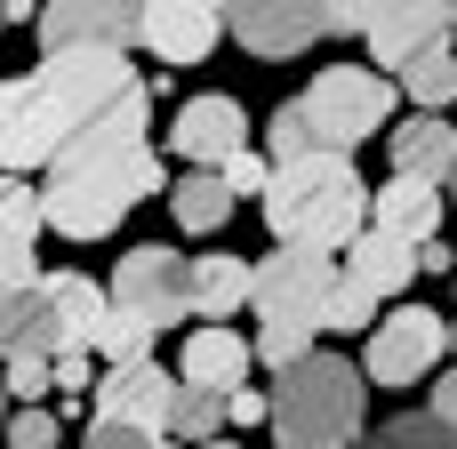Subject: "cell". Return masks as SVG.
<instances>
[{"label":"cell","instance_id":"cell-8","mask_svg":"<svg viewBox=\"0 0 457 449\" xmlns=\"http://www.w3.org/2000/svg\"><path fill=\"white\" fill-rule=\"evenodd\" d=\"M442 353H450V321L434 305H394L386 321H370V345L353 370H361V386L402 394V386H426L442 370Z\"/></svg>","mask_w":457,"mask_h":449},{"label":"cell","instance_id":"cell-40","mask_svg":"<svg viewBox=\"0 0 457 449\" xmlns=\"http://www.w3.org/2000/svg\"><path fill=\"white\" fill-rule=\"evenodd\" d=\"M0 426H8V394H0Z\"/></svg>","mask_w":457,"mask_h":449},{"label":"cell","instance_id":"cell-30","mask_svg":"<svg viewBox=\"0 0 457 449\" xmlns=\"http://www.w3.org/2000/svg\"><path fill=\"white\" fill-rule=\"evenodd\" d=\"M370 321H378V305L337 273V289H329V305H321V329H370Z\"/></svg>","mask_w":457,"mask_h":449},{"label":"cell","instance_id":"cell-44","mask_svg":"<svg viewBox=\"0 0 457 449\" xmlns=\"http://www.w3.org/2000/svg\"><path fill=\"white\" fill-rule=\"evenodd\" d=\"M273 449H281V442H273Z\"/></svg>","mask_w":457,"mask_h":449},{"label":"cell","instance_id":"cell-42","mask_svg":"<svg viewBox=\"0 0 457 449\" xmlns=\"http://www.w3.org/2000/svg\"><path fill=\"white\" fill-rule=\"evenodd\" d=\"M450 353H457V321H450Z\"/></svg>","mask_w":457,"mask_h":449},{"label":"cell","instance_id":"cell-26","mask_svg":"<svg viewBox=\"0 0 457 449\" xmlns=\"http://www.w3.org/2000/svg\"><path fill=\"white\" fill-rule=\"evenodd\" d=\"M353 449H457V442L442 434V426H434V418H426V410H402V418L370 426V434H361Z\"/></svg>","mask_w":457,"mask_h":449},{"label":"cell","instance_id":"cell-20","mask_svg":"<svg viewBox=\"0 0 457 449\" xmlns=\"http://www.w3.org/2000/svg\"><path fill=\"white\" fill-rule=\"evenodd\" d=\"M8 362H56V321H48L40 281L16 289V297H0V370Z\"/></svg>","mask_w":457,"mask_h":449},{"label":"cell","instance_id":"cell-13","mask_svg":"<svg viewBox=\"0 0 457 449\" xmlns=\"http://www.w3.org/2000/svg\"><path fill=\"white\" fill-rule=\"evenodd\" d=\"M137 40H145L161 64H201V56L225 40V8H209V0H145Z\"/></svg>","mask_w":457,"mask_h":449},{"label":"cell","instance_id":"cell-11","mask_svg":"<svg viewBox=\"0 0 457 449\" xmlns=\"http://www.w3.org/2000/svg\"><path fill=\"white\" fill-rule=\"evenodd\" d=\"M241 145H249L241 96H185V104L169 112V153H177L185 169H217V161L241 153Z\"/></svg>","mask_w":457,"mask_h":449},{"label":"cell","instance_id":"cell-25","mask_svg":"<svg viewBox=\"0 0 457 449\" xmlns=\"http://www.w3.org/2000/svg\"><path fill=\"white\" fill-rule=\"evenodd\" d=\"M48 233V217H40V193L24 185V177H0V249H32Z\"/></svg>","mask_w":457,"mask_h":449},{"label":"cell","instance_id":"cell-1","mask_svg":"<svg viewBox=\"0 0 457 449\" xmlns=\"http://www.w3.org/2000/svg\"><path fill=\"white\" fill-rule=\"evenodd\" d=\"M169 193V161L153 145V88L137 80L129 96H112L56 161H48V185H40V217L48 233L64 241H104L137 201H161Z\"/></svg>","mask_w":457,"mask_h":449},{"label":"cell","instance_id":"cell-12","mask_svg":"<svg viewBox=\"0 0 457 449\" xmlns=\"http://www.w3.org/2000/svg\"><path fill=\"white\" fill-rule=\"evenodd\" d=\"M361 40H370V72H402L418 48H434V40H450V0H378L370 8V24H361Z\"/></svg>","mask_w":457,"mask_h":449},{"label":"cell","instance_id":"cell-16","mask_svg":"<svg viewBox=\"0 0 457 449\" xmlns=\"http://www.w3.org/2000/svg\"><path fill=\"white\" fill-rule=\"evenodd\" d=\"M40 297H48V321H56V353H96L104 337V281L88 273H40Z\"/></svg>","mask_w":457,"mask_h":449},{"label":"cell","instance_id":"cell-15","mask_svg":"<svg viewBox=\"0 0 457 449\" xmlns=\"http://www.w3.org/2000/svg\"><path fill=\"white\" fill-rule=\"evenodd\" d=\"M370 305H386V297H402L410 281H418V249L410 241H394V233H378V225H361L353 241H345V265H337Z\"/></svg>","mask_w":457,"mask_h":449},{"label":"cell","instance_id":"cell-32","mask_svg":"<svg viewBox=\"0 0 457 449\" xmlns=\"http://www.w3.org/2000/svg\"><path fill=\"white\" fill-rule=\"evenodd\" d=\"M0 394H16L24 410H40V394H48V362H8V370H0Z\"/></svg>","mask_w":457,"mask_h":449},{"label":"cell","instance_id":"cell-2","mask_svg":"<svg viewBox=\"0 0 457 449\" xmlns=\"http://www.w3.org/2000/svg\"><path fill=\"white\" fill-rule=\"evenodd\" d=\"M137 72L120 48H56L32 72L0 80V177H32L48 169L112 96H129Z\"/></svg>","mask_w":457,"mask_h":449},{"label":"cell","instance_id":"cell-18","mask_svg":"<svg viewBox=\"0 0 457 449\" xmlns=\"http://www.w3.org/2000/svg\"><path fill=\"white\" fill-rule=\"evenodd\" d=\"M249 337L241 329H185V362H177V386H201V394H241L249 386Z\"/></svg>","mask_w":457,"mask_h":449},{"label":"cell","instance_id":"cell-21","mask_svg":"<svg viewBox=\"0 0 457 449\" xmlns=\"http://www.w3.org/2000/svg\"><path fill=\"white\" fill-rule=\"evenodd\" d=\"M241 305H249V257H193V313L225 329Z\"/></svg>","mask_w":457,"mask_h":449},{"label":"cell","instance_id":"cell-27","mask_svg":"<svg viewBox=\"0 0 457 449\" xmlns=\"http://www.w3.org/2000/svg\"><path fill=\"white\" fill-rule=\"evenodd\" d=\"M96 362L104 370H129V362H153V329L129 321V313H104V337H96Z\"/></svg>","mask_w":457,"mask_h":449},{"label":"cell","instance_id":"cell-39","mask_svg":"<svg viewBox=\"0 0 457 449\" xmlns=\"http://www.w3.org/2000/svg\"><path fill=\"white\" fill-rule=\"evenodd\" d=\"M201 449H241V442H201Z\"/></svg>","mask_w":457,"mask_h":449},{"label":"cell","instance_id":"cell-43","mask_svg":"<svg viewBox=\"0 0 457 449\" xmlns=\"http://www.w3.org/2000/svg\"><path fill=\"white\" fill-rule=\"evenodd\" d=\"M209 8H225V0H209Z\"/></svg>","mask_w":457,"mask_h":449},{"label":"cell","instance_id":"cell-17","mask_svg":"<svg viewBox=\"0 0 457 449\" xmlns=\"http://www.w3.org/2000/svg\"><path fill=\"white\" fill-rule=\"evenodd\" d=\"M442 185H418V177H386L378 193H370V225L378 233H394V241H410V249H426V241H442Z\"/></svg>","mask_w":457,"mask_h":449},{"label":"cell","instance_id":"cell-35","mask_svg":"<svg viewBox=\"0 0 457 449\" xmlns=\"http://www.w3.org/2000/svg\"><path fill=\"white\" fill-rule=\"evenodd\" d=\"M370 8H378V0H329V8H321V32H361Z\"/></svg>","mask_w":457,"mask_h":449},{"label":"cell","instance_id":"cell-19","mask_svg":"<svg viewBox=\"0 0 457 449\" xmlns=\"http://www.w3.org/2000/svg\"><path fill=\"white\" fill-rule=\"evenodd\" d=\"M394 145V177H418V185H450V161H457V129L450 112H410L386 129Z\"/></svg>","mask_w":457,"mask_h":449},{"label":"cell","instance_id":"cell-4","mask_svg":"<svg viewBox=\"0 0 457 449\" xmlns=\"http://www.w3.org/2000/svg\"><path fill=\"white\" fill-rule=\"evenodd\" d=\"M337 289V257L321 249H273V257H249V305H257V345L249 362H265L273 378L297 370L321 337V305Z\"/></svg>","mask_w":457,"mask_h":449},{"label":"cell","instance_id":"cell-9","mask_svg":"<svg viewBox=\"0 0 457 449\" xmlns=\"http://www.w3.org/2000/svg\"><path fill=\"white\" fill-rule=\"evenodd\" d=\"M137 24H145V0H40V16H32L40 56H56V48H120L129 56Z\"/></svg>","mask_w":457,"mask_h":449},{"label":"cell","instance_id":"cell-38","mask_svg":"<svg viewBox=\"0 0 457 449\" xmlns=\"http://www.w3.org/2000/svg\"><path fill=\"white\" fill-rule=\"evenodd\" d=\"M442 193H450V201H457V161H450V185H442Z\"/></svg>","mask_w":457,"mask_h":449},{"label":"cell","instance_id":"cell-28","mask_svg":"<svg viewBox=\"0 0 457 449\" xmlns=\"http://www.w3.org/2000/svg\"><path fill=\"white\" fill-rule=\"evenodd\" d=\"M265 177H273V161H265V153H257V137H249V145H241V153H225V161H217V185H225V193H233V201H249V193H257V201H265Z\"/></svg>","mask_w":457,"mask_h":449},{"label":"cell","instance_id":"cell-14","mask_svg":"<svg viewBox=\"0 0 457 449\" xmlns=\"http://www.w3.org/2000/svg\"><path fill=\"white\" fill-rule=\"evenodd\" d=\"M88 394H96V418H120V426L161 434V426H169V402H177V370H161V362H129V370H104Z\"/></svg>","mask_w":457,"mask_h":449},{"label":"cell","instance_id":"cell-34","mask_svg":"<svg viewBox=\"0 0 457 449\" xmlns=\"http://www.w3.org/2000/svg\"><path fill=\"white\" fill-rule=\"evenodd\" d=\"M426 418H434V426L457 442V362H450V378H434V402H426Z\"/></svg>","mask_w":457,"mask_h":449},{"label":"cell","instance_id":"cell-24","mask_svg":"<svg viewBox=\"0 0 457 449\" xmlns=\"http://www.w3.org/2000/svg\"><path fill=\"white\" fill-rule=\"evenodd\" d=\"M217 426H225V394H201V386H177V402H169V426H161V442H217Z\"/></svg>","mask_w":457,"mask_h":449},{"label":"cell","instance_id":"cell-7","mask_svg":"<svg viewBox=\"0 0 457 449\" xmlns=\"http://www.w3.org/2000/svg\"><path fill=\"white\" fill-rule=\"evenodd\" d=\"M104 305L129 313V321H145L153 337L177 329V321H193V257H177V249H161V241L129 249V257L112 265V281H104Z\"/></svg>","mask_w":457,"mask_h":449},{"label":"cell","instance_id":"cell-6","mask_svg":"<svg viewBox=\"0 0 457 449\" xmlns=\"http://www.w3.org/2000/svg\"><path fill=\"white\" fill-rule=\"evenodd\" d=\"M394 96L402 88L386 72H370V64H321L305 80L297 112H305V129H313L321 153H345L353 161V145H370L378 129H394Z\"/></svg>","mask_w":457,"mask_h":449},{"label":"cell","instance_id":"cell-36","mask_svg":"<svg viewBox=\"0 0 457 449\" xmlns=\"http://www.w3.org/2000/svg\"><path fill=\"white\" fill-rule=\"evenodd\" d=\"M225 418H233V426H257V418H265V394H249V386L225 394Z\"/></svg>","mask_w":457,"mask_h":449},{"label":"cell","instance_id":"cell-33","mask_svg":"<svg viewBox=\"0 0 457 449\" xmlns=\"http://www.w3.org/2000/svg\"><path fill=\"white\" fill-rule=\"evenodd\" d=\"M32 281H40V257H32V249H0V297L32 289Z\"/></svg>","mask_w":457,"mask_h":449},{"label":"cell","instance_id":"cell-41","mask_svg":"<svg viewBox=\"0 0 457 449\" xmlns=\"http://www.w3.org/2000/svg\"><path fill=\"white\" fill-rule=\"evenodd\" d=\"M450 32H457V0H450Z\"/></svg>","mask_w":457,"mask_h":449},{"label":"cell","instance_id":"cell-10","mask_svg":"<svg viewBox=\"0 0 457 449\" xmlns=\"http://www.w3.org/2000/svg\"><path fill=\"white\" fill-rule=\"evenodd\" d=\"M321 8H329V0H225V32H233L249 56L289 64V56H305V48L321 40Z\"/></svg>","mask_w":457,"mask_h":449},{"label":"cell","instance_id":"cell-29","mask_svg":"<svg viewBox=\"0 0 457 449\" xmlns=\"http://www.w3.org/2000/svg\"><path fill=\"white\" fill-rule=\"evenodd\" d=\"M0 434H8V449H56L64 442V418L56 410H8Z\"/></svg>","mask_w":457,"mask_h":449},{"label":"cell","instance_id":"cell-31","mask_svg":"<svg viewBox=\"0 0 457 449\" xmlns=\"http://www.w3.org/2000/svg\"><path fill=\"white\" fill-rule=\"evenodd\" d=\"M80 449H177V442H161V434H145V426H120V418H96V426L80 434Z\"/></svg>","mask_w":457,"mask_h":449},{"label":"cell","instance_id":"cell-22","mask_svg":"<svg viewBox=\"0 0 457 449\" xmlns=\"http://www.w3.org/2000/svg\"><path fill=\"white\" fill-rule=\"evenodd\" d=\"M169 217L185 233H217L233 217V193L217 185V169H185V177H169Z\"/></svg>","mask_w":457,"mask_h":449},{"label":"cell","instance_id":"cell-3","mask_svg":"<svg viewBox=\"0 0 457 449\" xmlns=\"http://www.w3.org/2000/svg\"><path fill=\"white\" fill-rule=\"evenodd\" d=\"M265 225L281 249H321L337 257L361 225H370V185L345 153H305V161H281L265 177Z\"/></svg>","mask_w":457,"mask_h":449},{"label":"cell","instance_id":"cell-5","mask_svg":"<svg viewBox=\"0 0 457 449\" xmlns=\"http://www.w3.org/2000/svg\"><path fill=\"white\" fill-rule=\"evenodd\" d=\"M265 418H273L281 449H353L361 434H370V394H361V370L313 345L297 370H281V378H273Z\"/></svg>","mask_w":457,"mask_h":449},{"label":"cell","instance_id":"cell-23","mask_svg":"<svg viewBox=\"0 0 457 449\" xmlns=\"http://www.w3.org/2000/svg\"><path fill=\"white\" fill-rule=\"evenodd\" d=\"M394 88H410V96H418V112H450V104H457V48H450V40L418 48V56L394 72Z\"/></svg>","mask_w":457,"mask_h":449},{"label":"cell","instance_id":"cell-37","mask_svg":"<svg viewBox=\"0 0 457 449\" xmlns=\"http://www.w3.org/2000/svg\"><path fill=\"white\" fill-rule=\"evenodd\" d=\"M457 257H450V241H426V249H418V273H450Z\"/></svg>","mask_w":457,"mask_h":449}]
</instances>
